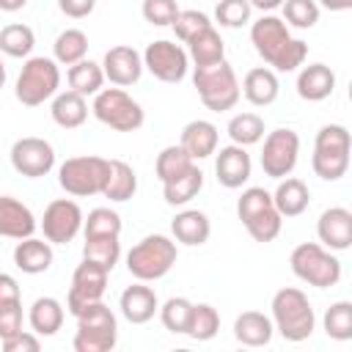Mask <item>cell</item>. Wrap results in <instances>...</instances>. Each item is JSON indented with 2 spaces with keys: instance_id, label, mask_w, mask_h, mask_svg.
I'll list each match as a JSON object with an SVG mask.
<instances>
[{
  "instance_id": "83f0119b",
  "label": "cell",
  "mask_w": 352,
  "mask_h": 352,
  "mask_svg": "<svg viewBox=\"0 0 352 352\" xmlns=\"http://www.w3.org/2000/svg\"><path fill=\"white\" fill-rule=\"evenodd\" d=\"M272 319L261 311H242L234 319V338L245 346H267L272 341Z\"/></svg>"
},
{
  "instance_id": "3957f363",
  "label": "cell",
  "mask_w": 352,
  "mask_h": 352,
  "mask_svg": "<svg viewBox=\"0 0 352 352\" xmlns=\"http://www.w3.org/2000/svg\"><path fill=\"white\" fill-rule=\"evenodd\" d=\"M176 242L165 234H148L126 253V270L135 280L151 283L165 278L176 264Z\"/></svg>"
},
{
  "instance_id": "f907efd6",
  "label": "cell",
  "mask_w": 352,
  "mask_h": 352,
  "mask_svg": "<svg viewBox=\"0 0 352 352\" xmlns=\"http://www.w3.org/2000/svg\"><path fill=\"white\" fill-rule=\"evenodd\" d=\"M58 8L72 19H82L96 8V0H58Z\"/></svg>"
},
{
  "instance_id": "f1b7e54d",
  "label": "cell",
  "mask_w": 352,
  "mask_h": 352,
  "mask_svg": "<svg viewBox=\"0 0 352 352\" xmlns=\"http://www.w3.org/2000/svg\"><path fill=\"white\" fill-rule=\"evenodd\" d=\"M50 116L60 129H77L88 118V102H85V96H80L74 91H60L52 96Z\"/></svg>"
},
{
  "instance_id": "9f6ffc18",
  "label": "cell",
  "mask_w": 352,
  "mask_h": 352,
  "mask_svg": "<svg viewBox=\"0 0 352 352\" xmlns=\"http://www.w3.org/2000/svg\"><path fill=\"white\" fill-rule=\"evenodd\" d=\"M3 85H6V63L0 60V88H3Z\"/></svg>"
},
{
  "instance_id": "5bb4252c",
  "label": "cell",
  "mask_w": 352,
  "mask_h": 352,
  "mask_svg": "<svg viewBox=\"0 0 352 352\" xmlns=\"http://www.w3.org/2000/svg\"><path fill=\"white\" fill-rule=\"evenodd\" d=\"M11 168L25 179H41L55 168V148L44 138H19L11 146Z\"/></svg>"
},
{
  "instance_id": "ab89813d",
  "label": "cell",
  "mask_w": 352,
  "mask_h": 352,
  "mask_svg": "<svg viewBox=\"0 0 352 352\" xmlns=\"http://www.w3.org/2000/svg\"><path fill=\"white\" fill-rule=\"evenodd\" d=\"M324 333L333 341H349L352 338V302L349 300H338L324 311Z\"/></svg>"
},
{
  "instance_id": "d6986e66",
  "label": "cell",
  "mask_w": 352,
  "mask_h": 352,
  "mask_svg": "<svg viewBox=\"0 0 352 352\" xmlns=\"http://www.w3.org/2000/svg\"><path fill=\"white\" fill-rule=\"evenodd\" d=\"M118 308H121V316L129 324H146L160 311V300H157V294H154L151 286H146L143 280H138L135 286H126L121 292Z\"/></svg>"
},
{
  "instance_id": "4dcf8cb0",
  "label": "cell",
  "mask_w": 352,
  "mask_h": 352,
  "mask_svg": "<svg viewBox=\"0 0 352 352\" xmlns=\"http://www.w3.org/2000/svg\"><path fill=\"white\" fill-rule=\"evenodd\" d=\"M63 302L55 297H38L28 311V322L36 336H55L63 327Z\"/></svg>"
},
{
  "instance_id": "60d3db41",
  "label": "cell",
  "mask_w": 352,
  "mask_h": 352,
  "mask_svg": "<svg viewBox=\"0 0 352 352\" xmlns=\"http://www.w3.org/2000/svg\"><path fill=\"white\" fill-rule=\"evenodd\" d=\"M85 236H121V214L110 206H96L82 217Z\"/></svg>"
},
{
  "instance_id": "ffe728a7",
  "label": "cell",
  "mask_w": 352,
  "mask_h": 352,
  "mask_svg": "<svg viewBox=\"0 0 352 352\" xmlns=\"http://www.w3.org/2000/svg\"><path fill=\"white\" fill-rule=\"evenodd\" d=\"M36 228H38V223H36V214L30 212V206H25L14 195H0V236L25 239V236H33Z\"/></svg>"
},
{
  "instance_id": "5b68a950",
  "label": "cell",
  "mask_w": 352,
  "mask_h": 352,
  "mask_svg": "<svg viewBox=\"0 0 352 352\" xmlns=\"http://www.w3.org/2000/svg\"><path fill=\"white\" fill-rule=\"evenodd\" d=\"M192 85H195L204 107L212 110V113L231 110L242 96L239 94V80H236V74H234V69L226 58L217 60V63H209V66H195Z\"/></svg>"
},
{
  "instance_id": "e575fe53",
  "label": "cell",
  "mask_w": 352,
  "mask_h": 352,
  "mask_svg": "<svg viewBox=\"0 0 352 352\" xmlns=\"http://www.w3.org/2000/svg\"><path fill=\"white\" fill-rule=\"evenodd\" d=\"M33 47H36V36L28 25L11 22L0 30V52L8 58H30Z\"/></svg>"
},
{
  "instance_id": "bcb514c9",
  "label": "cell",
  "mask_w": 352,
  "mask_h": 352,
  "mask_svg": "<svg viewBox=\"0 0 352 352\" xmlns=\"http://www.w3.org/2000/svg\"><path fill=\"white\" fill-rule=\"evenodd\" d=\"M212 25V19L204 14V11H195V8H187V11H179L176 14V19L170 22V28H173V33H176V38L179 41H190L192 36H198L201 30H206Z\"/></svg>"
},
{
  "instance_id": "816d5d0a",
  "label": "cell",
  "mask_w": 352,
  "mask_h": 352,
  "mask_svg": "<svg viewBox=\"0 0 352 352\" xmlns=\"http://www.w3.org/2000/svg\"><path fill=\"white\" fill-rule=\"evenodd\" d=\"M16 300H22L16 278L8 275V272H0V305L3 302H16Z\"/></svg>"
},
{
  "instance_id": "7a4b0ae2",
  "label": "cell",
  "mask_w": 352,
  "mask_h": 352,
  "mask_svg": "<svg viewBox=\"0 0 352 352\" xmlns=\"http://www.w3.org/2000/svg\"><path fill=\"white\" fill-rule=\"evenodd\" d=\"M272 327L292 344H300L305 338H311L314 327H316V314L311 300L305 297V292L294 289V286H283L275 292L272 302Z\"/></svg>"
},
{
  "instance_id": "30bf717a",
  "label": "cell",
  "mask_w": 352,
  "mask_h": 352,
  "mask_svg": "<svg viewBox=\"0 0 352 352\" xmlns=\"http://www.w3.org/2000/svg\"><path fill=\"white\" fill-rule=\"evenodd\" d=\"M107 176V160L104 157H69L58 168V184L74 195V198H88V195H102V184Z\"/></svg>"
},
{
  "instance_id": "7dc6e473",
  "label": "cell",
  "mask_w": 352,
  "mask_h": 352,
  "mask_svg": "<svg viewBox=\"0 0 352 352\" xmlns=\"http://www.w3.org/2000/svg\"><path fill=\"white\" fill-rule=\"evenodd\" d=\"M140 11H143V19H146L148 25L165 28V25H170V22L176 19V14H179L182 8H179L176 0H143Z\"/></svg>"
},
{
  "instance_id": "f35d334b",
  "label": "cell",
  "mask_w": 352,
  "mask_h": 352,
  "mask_svg": "<svg viewBox=\"0 0 352 352\" xmlns=\"http://www.w3.org/2000/svg\"><path fill=\"white\" fill-rule=\"evenodd\" d=\"M160 322L165 330L176 333V336H184L187 333V324H190V316H192V302L187 297H168L162 305H160Z\"/></svg>"
},
{
  "instance_id": "d6a6232c",
  "label": "cell",
  "mask_w": 352,
  "mask_h": 352,
  "mask_svg": "<svg viewBox=\"0 0 352 352\" xmlns=\"http://www.w3.org/2000/svg\"><path fill=\"white\" fill-rule=\"evenodd\" d=\"M187 58H192L195 66H209L226 58V44L220 38V33L214 30V25H209L206 30H201L198 36H192L187 41Z\"/></svg>"
},
{
  "instance_id": "836d02e7",
  "label": "cell",
  "mask_w": 352,
  "mask_h": 352,
  "mask_svg": "<svg viewBox=\"0 0 352 352\" xmlns=\"http://www.w3.org/2000/svg\"><path fill=\"white\" fill-rule=\"evenodd\" d=\"M82 258L99 264L107 272H113V267L121 258V242H118V236H85V242H82Z\"/></svg>"
},
{
  "instance_id": "b9f144b4",
  "label": "cell",
  "mask_w": 352,
  "mask_h": 352,
  "mask_svg": "<svg viewBox=\"0 0 352 352\" xmlns=\"http://www.w3.org/2000/svg\"><path fill=\"white\" fill-rule=\"evenodd\" d=\"M190 165H192V160H190V154H187L182 146H165V148L157 154L154 173H157V179L165 184V182L176 179L179 173H184Z\"/></svg>"
},
{
  "instance_id": "8d00e7d4",
  "label": "cell",
  "mask_w": 352,
  "mask_h": 352,
  "mask_svg": "<svg viewBox=\"0 0 352 352\" xmlns=\"http://www.w3.org/2000/svg\"><path fill=\"white\" fill-rule=\"evenodd\" d=\"M226 132H228L231 143L248 148V146H253L264 138V118L256 116V113H236V116H231Z\"/></svg>"
},
{
  "instance_id": "7bdbcfd3",
  "label": "cell",
  "mask_w": 352,
  "mask_h": 352,
  "mask_svg": "<svg viewBox=\"0 0 352 352\" xmlns=\"http://www.w3.org/2000/svg\"><path fill=\"white\" fill-rule=\"evenodd\" d=\"M272 206H275L272 204V192H267L264 187H248L236 198V217L242 220V226H248L250 220H256L261 212H267Z\"/></svg>"
},
{
  "instance_id": "9a60e30c",
  "label": "cell",
  "mask_w": 352,
  "mask_h": 352,
  "mask_svg": "<svg viewBox=\"0 0 352 352\" xmlns=\"http://www.w3.org/2000/svg\"><path fill=\"white\" fill-rule=\"evenodd\" d=\"M107 275H110L107 270H102L99 264L82 258V264L72 275V286H69V294H66V311L72 316H77L85 305L102 300L104 289H107Z\"/></svg>"
},
{
  "instance_id": "db71d44e",
  "label": "cell",
  "mask_w": 352,
  "mask_h": 352,
  "mask_svg": "<svg viewBox=\"0 0 352 352\" xmlns=\"http://www.w3.org/2000/svg\"><path fill=\"white\" fill-rule=\"evenodd\" d=\"M319 3H322L327 11H336V14H338V11H349V8H352V0H319Z\"/></svg>"
},
{
  "instance_id": "c3c4849f",
  "label": "cell",
  "mask_w": 352,
  "mask_h": 352,
  "mask_svg": "<svg viewBox=\"0 0 352 352\" xmlns=\"http://www.w3.org/2000/svg\"><path fill=\"white\" fill-rule=\"evenodd\" d=\"M22 300H16V302H3L0 305V341L3 338H8V336H14V333H19L22 330Z\"/></svg>"
},
{
  "instance_id": "7c38bea8",
  "label": "cell",
  "mask_w": 352,
  "mask_h": 352,
  "mask_svg": "<svg viewBox=\"0 0 352 352\" xmlns=\"http://www.w3.org/2000/svg\"><path fill=\"white\" fill-rule=\"evenodd\" d=\"M187 50L176 41L157 38L143 50V69H148L160 82H182L187 77Z\"/></svg>"
},
{
  "instance_id": "484cf974",
  "label": "cell",
  "mask_w": 352,
  "mask_h": 352,
  "mask_svg": "<svg viewBox=\"0 0 352 352\" xmlns=\"http://www.w3.org/2000/svg\"><path fill=\"white\" fill-rule=\"evenodd\" d=\"M135 192H138V173L132 170V165L124 160H107V176L102 184V195L116 204H124L135 198Z\"/></svg>"
},
{
  "instance_id": "ba28073f",
  "label": "cell",
  "mask_w": 352,
  "mask_h": 352,
  "mask_svg": "<svg viewBox=\"0 0 352 352\" xmlns=\"http://www.w3.org/2000/svg\"><path fill=\"white\" fill-rule=\"evenodd\" d=\"M289 267L302 283L316 289H330L341 280V261L319 242L297 245L289 256Z\"/></svg>"
},
{
  "instance_id": "44dd1931",
  "label": "cell",
  "mask_w": 352,
  "mask_h": 352,
  "mask_svg": "<svg viewBox=\"0 0 352 352\" xmlns=\"http://www.w3.org/2000/svg\"><path fill=\"white\" fill-rule=\"evenodd\" d=\"M217 140H220L217 126H214L212 121H206V118H195V121L184 124L182 138H179V146H182V148L190 154V160L195 162V160L212 157V154L217 151Z\"/></svg>"
},
{
  "instance_id": "f546056e",
  "label": "cell",
  "mask_w": 352,
  "mask_h": 352,
  "mask_svg": "<svg viewBox=\"0 0 352 352\" xmlns=\"http://www.w3.org/2000/svg\"><path fill=\"white\" fill-rule=\"evenodd\" d=\"M201 187H204V173L192 162L184 173H179L176 179H170V182L162 184V198H165L168 206H187L201 192Z\"/></svg>"
},
{
  "instance_id": "681fc988",
  "label": "cell",
  "mask_w": 352,
  "mask_h": 352,
  "mask_svg": "<svg viewBox=\"0 0 352 352\" xmlns=\"http://www.w3.org/2000/svg\"><path fill=\"white\" fill-rule=\"evenodd\" d=\"M0 344H3L6 352H38V346H41V341H38V336L33 330L30 333L28 330H19V333L3 338Z\"/></svg>"
},
{
  "instance_id": "cb8c5ba5",
  "label": "cell",
  "mask_w": 352,
  "mask_h": 352,
  "mask_svg": "<svg viewBox=\"0 0 352 352\" xmlns=\"http://www.w3.org/2000/svg\"><path fill=\"white\" fill-rule=\"evenodd\" d=\"M52 245L47 239H36V236H25L16 239L14 248V264L25 272V275H41L52 267Z\"/></svg>"
},
{
  "instance_id": "11a10c76",
  "label": "cell",
  "mask_w": 352,
  "mask_h": 352,
  "mask_svg": "<svg viewBox=\"0 0 352 352\" xmlns=\"http://www.w3.org/2000/svg\"><path fill=\"white\" fill-rule=\"evenodd\" d=\"M25 3H28V0H0V11H8V14H14V11L25 8Z\"/></svg>"
},
{
  "instance_id": "f6af8a7d",
  "label": "cell",
  "mask_w": 352,
  "mask_h": 352,
  "mask_svg": "<svg viewBox=\"0 0 352 352\" xmlns=\"http://www.w3.org/2000/svg\"><path fill=\"white\" fill-rule=\"evenodd\" d=\"M250 11L248 0H220L214 6V22L220 28H242L250 22Z\"/></svg>"
},
{
  "instance_id": "d4e9b609",
  "label": "cell",
  "mask_w": 352,
  "mask_h": 352,
  "mask_svg": "<svg viewBox=\"0 0 352 352\" xmlns=\"http://www.w3.org/2000/svg\"><path fill=\"white\" fill-rule=\"evenodd\" d=\"M333 88H336V74L324 63H308L297 74V94L305 102H322L333 94Z\"/></svg>"
},
{
  "instance_id": "ac0fdd59",
  "label": "cell",
  "mask_w": 352,
  "mask_h": 352,
  "mask_svg": "<svg viewBox=\"0 0 352 352\" xmlns=\"http://www.w3.org/2000/svg\"><path fill=\"white\" fill-rule=\"evenodd\" d=\"M319 245L327 250H346L352 245V212L344 206H330L316 220Z\"/></svg>"
},
{
  "instance_id": "603a6c76",
  "label": "cell",
  "mask_w": 352,
  "mask_h": 352,
  "mask_svg": "<svg viewBox=\"0 0 352 352\" xmlns=\"http://www.w3.org/2000/svg\"><path fill=\"white\" fill-rule=\"evenodd\" d=\"M272 204L280 212V217H300L311 204V190L302 179L283 176V179H278V187L272 192Z\"/></svg>"
},
{
  "instance_id": "74e56055",
  "label": "cell",
  "mask_w": 352,
  "mask_h": 352,
  "mask_svg": "<svg viewBox=\"0 0 352 352\" xmlns=\"http://www.w3.org/2000/svg\"><path fill=\"white\" fill-rule=\"evenodd\" d=\"M220 330V314L214 305L209 302H192V316H190V324H187V333L192 341H209L214 338Z\"/></svg>"
},
{
  "instance_id": "277c9868",
  "label": "cell",
  "mask_w": 352,
  "mask_h": 352,
  "mask_svg": "<svg viewBox=\"0 0 352 352\" xmlns=\"http://www.w3.org/2000/svg\"><path fill=\"white\" fill-rule=\"evenodd\" d=\"M349 129L344 124H324L314 138V173L322 182H338L349 168Z\"/></svg>"
},
{
  "instance_id": "8992f818",
  "label": "cell",
  "mask_w": 352,
  "mask_h": 352,
  "mask_svg": "<svg viewBox=\"0 0 352 352\" xmlns=\"http://www.w3.org/2000/svg\"><path fill=\"white\" fill-rule=\"evenodd\" d=\"M77 333H74V352H110L118 341V322L116 314L102 302L85 305L77 316Z\"/></svg>"
},
{
  "instance_id": "9c48e42d",
  "label": "cell",
  "mask_w": 352,
  "mask_h": 352,
  "mask_svg": "<svg viewBox=\"0 0 352 352\" xmlns=\"http://www.w3.org/2000/svg\"><path fill=\"white\" fill-rule=\"evenodd\" d=\"M91 113L96 116V121H102L104 126H110L116 132H135L146 121V113H143L140 102L132 99L118 85L116 88H102L99 94H94Z\"/></svg>"
},
{
  "instance_id": "52a82bcc",
  "label": "cell",
  "mask_w": 352,
  "mask_h": 352,
  "mask_svg": "<svg viewBox=\"0 0 352 352\" xmlns=\"http://www.w3.org/2000/svg\"><path fill=\"white\" fill-rule=\"evenodd\" d=\"M60 88V69H58V60L55 58H44V55H36V58H28L22 63V72L16 77V99L19 104L25 107H38L44 104L47 99H52Z\"/></svg>"
},
{
  "instance_id": "8fae6325",
  "label": "cell",
  "mask_w": 352,
  "mask_h": 352,
  "mask_svg": "<svg viewBox=\"0 0 352 352\" xmlns=\"http://www.w3.org/2000/svg\"><path fill=\"white\" fill-rule=\"evenodd\" d=\"M300 154V135L289 126H278L264 138L261 148V170L270 179H283L292 176Z\"/></svg>"
},
{
  "instance_id": "1f68e13d",
  "label": "cell",
  "mask_w": 352,
  "mask_h": 352,
  "mask_svg": "<svg viewBox=\"0 0 352 352\" xmlns=\"http://www.w3.org/2000/svg\"><path fill=\"white\" fill-rule=\"evenodd\" d=\"M66 80H69V91H74L80 96H94L104 85V72H102V63H96L91 58H82V60L69 66Z\"/></svg>"
},
{
  "instance_id": "7402d4cb",
  "label": "cell",
  "mask_w": 352,
  "mask_h": 352,
  "mask_svg": "<svg viewBox=\"0 0 352 352\" xmlns=\"http://www.w3.org/2000/svg\"><path fill=\"white\" fill-rule=\"evenodd\" d=\"M239 94L256 104V107H267L278 99L280 94V82H278V74L267 66H256L250 69L245 77H242V85H239Z\"/></svg>"
},
{
  "instance_id": "6da1fadb",
  "label": "cell",
  "mask_w": 352,
  "mask_h": 352,
  "mask_svg": "<svg viewBox=\"0 0 352 352\" xmlns=\"http://www.w3.org/2000/svg\"><path fill=\"white\" fill-rule=\"evenodd\" d=\"M250 41L272 72H294L305 63L308 44L289 33V25L275 14H261L250 25Z\"/></svg>"
},
{
  "instance_id": "ee69618b",
  "label": "cell",
  "mask_w": 352,
  "mask_h": 352,
  "mask_svg": "<svg viewBox=\"0 0 352 352\" xmlns=\"http://www.w3.org/2000/svg\"><path fill=\"white\" fill-rule=\"evenodd\" d=\"M283 22L297 30H308L319 22V3L316 0H283Z\"/></svg>"
},
{
  "instance_id": "2e32d148",
  "label": "cell",
  "mask_w": 352,
  "mask_h": 352,
  "mask_svg": "<svg viewBox=\"0 0 352 352\" xmlns=\"http://www.w3.org/2000/svg\"><path fill=\"white\" fill-rule=\"evenodd\" d=\"M102 72H104V80H110L118 88L135 85L143 74V55L135 47H126V44L110 47L102 58Z\"/></svg>"
},
{
  "instance_id": "f5cc1de1",
  "label": "cell",
  "mask_w": 352,
  "mask_h": 352,
  "mask_svg": "<svg viewBox=\"0 0 352 352\" xmlns=\"http://www.w3.org/2000/svg\"><path fill=\"white\" fill-rule=\"evenodd\" d=\"M248 3H250V8H258L261 14H272L275 8L283 6V0H248Z\"/></svg>"
},
{
  "instance_id": "e0dca14e",
  "label": "cell",
  "mask_w": 352,
  "mask_h": 352,
  "mask_svg": "<svg viewBox=\"0 0 352 352\" xmlns=\"http://www.w3.org/2000/svg\"><path fill=\"white\" fill-rule=\"evenodd\" d=\"M214 173H217V182L228 190H239L248 179H250V170H253V162H250V154L245 151V146H223L220 151H214Z\"/></svg>"
},
{
  "instance_id": "4fadbf2b",
  "label": "cell",
  "mask_w": 352,
  "mask_h": 352,
  "mask_svg": "<svg viewBox=\"0 0 352 352\" xmlns=\"http://www.w3.org/2000/svg\"><path fill=\"white\" fill-rule=\"evenodd\" d=\"M38 226L50 245H69L82 231V209L72 198H55L47 204Z\"/></svg>"
},
{
  "instance_id": "4316f807",
  "label": "cell",
  "mask_w": 352,
  "mask_h": 352,
  "mask_svg": "<svg viewBox=\"0 0 352 352\" xmlns=\"http://www.w3.org/2000/svg\"><path fill=\"white\" fill-rule=\"evenodd\" d=\"M170 231H173L176 242L195 248V245H204V242L209 239L212 223H209L206 212H201V209H182V212H176V217L170 220Z\"/></svg>"
},
{
  "instance_id": "d590c367",
  "label": "cell",
  "mask_w": 352,
  "mask_h": 352,
  "mask_svg": "<svg viewBox=\"0 0 352 352\" xmlns=\"http://www.w3.org/2000/svg\"><path fill=\"white\" fill-rule=\"evenodd\" d=\"M85 52H88V36L82 30H77V28L60 30L58 38H55V44H52V55L63 66H72V63L82 60Z\"/></svg>"
}]
</instances>
